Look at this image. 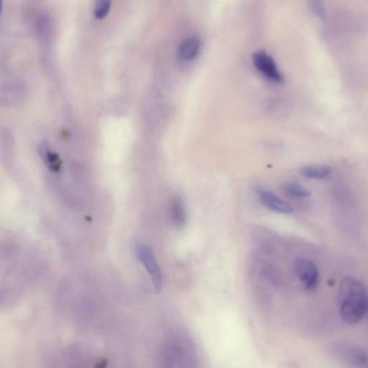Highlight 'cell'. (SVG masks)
<instances>
[{"label": "cell", "mask_w": 368, "mask_h": 368, "mask_svg": "<svg viewBox=\"0 0 368 368\" xmlns=\"http://www.w3.org/2000/svg\"><path fill=\"white\" fill-rule=\"evenodd\" d=\"M342 319L349 324L360 322L368 312V295L365 285L353 278L344 279L339 291Z\"/></svg>", "instance_id": "6da1fadb"}, {"label": "cell", "mask_w": 368, "mask_h": 368, "mask_svg": "<svg viewBox=\"0 0 368 368\" xmlns=\"http://www.w3.org/2000/svg\"><path fill=\"white\" fill-rule=\"evenodd\" d=\"M135 249L137 258L151 277L156 292L160 293L162 290V274L153 251L147 245L141 244H137Z\"/></svg>", "instance_id": "7a4b0ae2"}, {"label": "cell", "mask_w": 368, "mask_h": 368, "mask_svg": "<svg viewBox=\"0 0 368 368\" xmlns=\"http://www.w3.org/2000/svg\"><path fill=\"white\" fill-rule=\"evenodd\" d=\"M297 276L306 290H313L319 282V271L317 265L308 259H300L295 265Z\"/></svg>", "instance_id": "3957f363"}, {"label": "cell", "mask_w": 368, "mask_h": 368, "mask_svg": "<svg viewBox=\"0 0 368 368\" xmlns=\"http://www.w3.org/2000/svg\"><path fill=\"white\" fill-rule=\"evenodd\" d=\"M256 68L265 77L280 83L283 78L279 72L274 60L267 53L259 51L255 53L253 57Z\"/></svg>", "instance_id": "277c9868"}, {"label": "cell", "mask_w": 368, "mask_h": 368, "mask_svg": "<svg viewBox=\"0 0 368 368\" xmlns=\"http://www.w3.org/2000/svg\"><path fill=\"white\" fill-rule=\"evenodd\" d=\"M340 358L357 367H368V352L359 347L342 346L337 350Z\"/></svg>", "instance_id": "5b68a950"}, {"label": "cell", "mask_w": 368, "mask_h": 368, "mask_svg": "<svg viewBox=\"0 0 368 368\" xmlns=\"http://www.w3.org/2000/svg\"><path fill=\"white\" fill-rule=\"evenodd\" d=\"M258 196L263 206L276 212L282 214H292L294 212L290 204L276 194L269 191L260 190Z\"/></svg>", "instance_id": "8992f818"}, {"label": "cell", "mask_w": 368, "mask_h": 368, "mask_svg": "<svg viewBox=\"0 0 368 368\" xmlns=\"http://www.w3.org/2000/svg\"><path fill=\"white\" fill-rule=\"evenodd\" d=\"M200 42L196 37H190L181 44L178 48V57L184 61L191 60L199 52Z\"/></svg>", "instance_id": "52a82bcc"}, {"label": "cell", "mask_w": 368, "mask_h": 368, "mask_svg": "<svg viewBox=\"0 0 368 368\" xmlns=\"http://www.w3.org/2000/svg\"><path fill=\"white\" fill-rule=\"evenodd\" d=\"M172 215L176 226L182 228L187 222V212L181 196H176L172 202Z\"/></svg>", "instance_id": "ba28073f"}, {"label": "cell", "mask_w": 368, "mask_h": 368, "mask_svg": "<svg viewBox=\"0 0 368 368\" xmlns=\"http://www.w3.org/2000/svg\"><path fill=\"white\" fill-rule=\"evenodd\" d=\"M331 169L324 166H305L301 169V174L310 179H324L331 174Z\"/></svg>", "instance_id": "9c48e42d"}, {"label": "cell", "mask_w": 368, "mask_h": 368, "mask_svg": "<svg viewBox=\"0 0 368 368\" xmlns=\"http://www.w3.org/2000/svg\"><path fill=\"white\" fill-rule=\"evenodd\" d=\"M283 190L286 194L296 198H306L311 195L310 191L295 182L285 183Z\"/></svg>", "instance_id": "30bf717a"}, {"label": "cell", "mask_w": 368, "mask_h": 368, "mask_svg": "<svg viewBox=\"0 0 368 368\" xmlns=\"http://www.w3.org/2000/svg\"><path fill=\"white\" fill-rule=\"evenodd\" d=\"M112 0H96L94 15L97 19H103L109 14Z\"/></svg>", "instance_id": "8fae6325"}]
</instances>
